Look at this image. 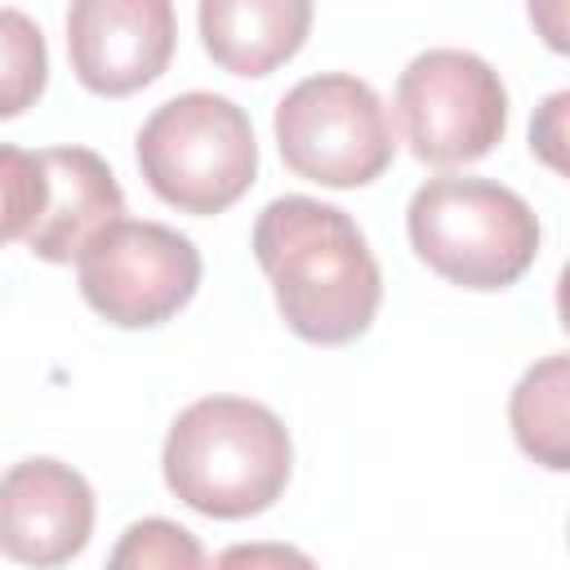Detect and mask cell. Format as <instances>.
<instances>
[{"instance_id": "cell-12", "label": "cell", "mask_w": 570, "mask_h": 570, "mask_svg": "<svg viewBox=\"0 0 570 570\" xmlns=\"http://www.w3.org/2000/svg\"><path fill=\"white\" fill-rule=\"evenodd\" d=\"M508 423L525 459L548 472H570V352H552L521 374Z\"/></svg>"}, {"instance_id": "cell-13", "label": "cell", "mask_w": 570, "mask_h": 570, "mask_svg": "<svg viewBox=\"0 0 570 570\" xmlns=\"http://www.w3.org/2000/svg\"><path fill=\"white\" fill-rule=\"evenodd\" d=\"M107 570H205V548L187 525L142 517L116 539Z\"/></svg>"}, {"instance_id": "cell-2", "label": "cell", "mask_w": 570, "mask_h": 570, "mask_svg": "<svg viewBox=\"0 0 570 570\" xmlns=\"http://www.w3.org/2000/svg\"><path fill=\"white\" fill-rule=\"evenodd\" d=\"M165 485L174 499L214 521L267 512L294 468L285 423L249 396H200L165 436Z\"/></svg>"}, {"instance_id": "cell-4", "label": "cell", "mask_w": 570, "mask_h": 570, "mask_svg": "<svg viewBox=\"0 0 570 570\" xmlns=\"http://www.w3.org/2000/svg\"><path fill=\"white\" fill-rule=\"evenodd\" d=\"M138 169L147 187L178 214H223L258 174L254 125L223 94H178L142 120Z\"/></svg>"}, {"instance_id": "cell-6", "label": "cell", "mask_w": 570, "mask_h": 570, "mask_svg": "<svg viewBox=\"0 0 570 570\" xmlns=\"http://www.w3.org/2000/svg\"><path fill=\"white\" fill-rule=\"evenodd\" d=\"M272 125L285 169L321 187H365L392 165L396 151L387 107L347 71L298 80L276 102Z\"/></svg>"}, {"instance_id": "cell-9", "label": "cell", "mask_w": 570, "mask_h": 570, "mask_svg": "<svg viewBox=\"0 0 570 570\" xmlns=\"http://www.w3.org/2000/svg\"><path fill=\"white\" fill-rule=\"evenodd\" d=\"M169 0H76L67 13V58L89 94L125 98L160 80L174 58Z\"/></svg>"}, {"instance_id": "cell-14", "label": "cell", "mask_w": 570, "mask_h": 570, "mask_svg": "<svg viewBox=\"0 0 570 570\" xmlns=\"http://www.w3.org/2000/svg\"><path fill=\"white\" fill-rule=\"evenodd\" d=\"M0 58H4V89H0V116H18L27 102L40 98L49 58H45V36L31 27L18 9L0 13Z\"/></svg>"}, {"instance_id": "cell-5", "label": "cell", "mask_w": 570, "mask_h": 570, "mask_svg": "<svg viewBox=\"0 0 570 570\" xmlns=\"http://www.w3.org/2000/svg\"><path fill=\"white\" fill-rule=\"evenodd\" d=\"M4 236L45 263H71L85 245L125 218V196L107 160L89 147H0Z\"/></svg>"}, {"instance_id": "cell-10", "label": "cell", "mask_w": 570, "mask_h": 570, "mask_svg": "<svg viewBox=\"0 0 570 570\" xmlns=\"http://www.w3.org/2000/svg\"><path fill=\"white\" fill-rule=\"evenodd\" d=\"M94 534V490L58 459H22L0 481V543L9 561L53 570L85 552Z\"/></svg>"}, {"instance_id": "cell-18", "label": "cell", "mask_w": 570, "mask_h": 570, "mask_svg": "<svg viewBox=\"0 0 570 570\" xmlns=\"http://www.w3.org/2000/svg\"><path fill=\"white\" fill-rule=\"evenodd\" d=\"M557 316H561V330L570 334V263L557 276Z\"/></svg>"}, {"instance_id": "cell-1", "label": "cell", "mask_w": 570, "mask_h": 570, "mask_svg": "<svg viewBox=\"0 0 570 570\" xmlns=\"http://www.w3.org/2000/svg\"><path fill=\"white\" fill-rule=\"evenodd\" d=\"M254 258L298 338L343 347L374 325L383 276L361 227L338 205L276 196L254 223Z\"/></svg>"}, {"instance_id": "cell-3", "label": "cell", "mask_w": 570, "mask_h": 570, "mask_svg": "<svg viewBox=\"0 0 570 570\" xmlns=\"http://www.w3.org/2000/svg\"><path fill=\"white\" fill-rule=\"evenodd\" d=\"M414 254L450 285L508 289L539 254L534 209L490 178H428L405 209Z\"/></svg>"}, {"instance_id": "cell-16", "label": "cell", "mask_w": 570, "mask_h": 570, "mask_svg": "<svg viewBox=\"0 0 570 570\" xmlns=\"http://www.w3.org/2000/svg\"><path fill=\"white\" fill-rule=\"evenodd\" d=\"M214 570H321L294 543H232L218 552Z\"/></svg>"}, {"instance_id": "cell-7", "label": "cell", "mask_w": 570, "mask_h": 570, "mask_svg": "<svg viewBox=\"0 0 570 570\" xmlns=\"http://www.w3.org/2000/svg\"><path fill=\"white\" fill-rule=\"evenodd\" d=\"M396 120L423 165H472L508 129V89L485 58L428 49L396 76Z\"/></svg>"}, {"instance_id": "cell-8", "label": "cell", "mask_w": 570, "mask_h": 570, "mask_svg": "<svg viewBox=\"0 0 570 570\" xmlns=\"http://www.w3.org/2000/svg\"><path fill=\"white\" fill-rule=\"evenodd\" d=\"M76 276L98 316L120 330H151L191 303L200 285V249L165 223L120 218L85 245Z\"/></svg>"}, {"instance_id": "cell-17", "label": "cell", "mask_w": 570, "mask_h": 570, "mask_svg": "<svg viewBox=\"0 0 570 570\" xmlns=\"http://www.w3.org/2000/svg\"><path fill=\"white\" fill-rule=\"evenodd\" d=\"M530 27L557 53H570V0H530Z\"/></svg>"}, {"instance_id": "cell-15", "label": "cell", "mask_w": 570, "mask_h": 570, "mask_svg": "<svg viewBox=\"0 0 570 570\" xmlns=\"http://www.w3.org/2000/svg\"><path fill=\"white\" fill-rule=\"evenodd\" d=\"M530 151L561 178H570V89L548 94L530 116Z\"/></svg>"}, {"instance_id": "cell-11", "label": "cell", "mask_w": 570, "mask_h": 570, "mask_svg": "<svg viewBox=\"0 0 570 570\" xmlns=\"http://www.w3.org/2000/svg\"><path fill=\"white\" fill-rule=\"evenodd\" d=\"M205 53L232 76H267L289 62L312 27L307 0H205L196 9Z\"/></svg>"}]
</instances>
